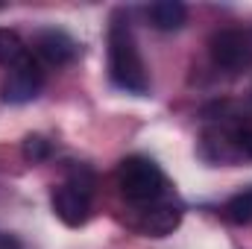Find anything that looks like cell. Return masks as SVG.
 I'll return each mask as SVG.
<instances>
[{
    "label": "cell",
    "mask_w": 252,
    "mask_h": 249,
    "mask_svg": "<svg viewBox=\"0 0 252 249\" xmlns=\"http://www.w3.org/2000/svg\"><path fill=\"white\" fill-rule=\"evenodd\" d=\"M109 76L118 88H124L129 94H147L150 91L147 64L141 59V50L135 44L129 24L121 21V15H115L112 27H109Z\"/></svg>",
    "instance_id": "1"
},
{
    "label": "cell",
    "mask_w": 252,
    "mask_h": 249,
    "mask_svg": "<svg viewBox=\"0 0 252 249\" xmlns=\"http://www.w3.org/2000/svg\"><path fill=\"white\" fill-rule=\"evenodd\" d=\"M97 187V176L85 164H73L67 170L64 185L53 190V211L64 226H85L91 217V196Z\"/></svg>",
    "instance_id": "2"
},
{
    "label": "cell",
    "mask_w": 252,
    "mask_h": 249,
    "mask_svg": "<svg viewBox=\"0 0 252 249\" xmlns=\"http://www.w3.org/2000/svg\"><path fill=\"white\" fill-rule=\"evenodd\" d=\"M118 187L124 193V199L135 205H153L158 199H164V187L167 179L161 173V167L147 158V156H129L118 167Z\"/></svg>",
    "instance_id": "3"
},
{
    "label": "cell",
    "mask_w": 252,
    "mask_h": 249,
    "mask_svg": "<svg viewBox=\"0 0 252 249\" xmlns=\"http://www.w3.org/2000/svg\"><path fill=\"white\" fill-rule=\"evenodd\" d=\"M211 59L217 67L229 70V73H241L252 67V30H220L211 35L208 41Z\"/></svg>",
    "instance_id": "4"
},
{
    "label": "cell",
    "mask_w": 252,
    "mask_h": 249,
    "mask_svg": "<svg viewBox=\"0 0 252 249\" xmlns=\"http://www.w3.org/2000/svg\"><path fill=\"white\" fill-rule=\"evenodd\" d=\"M41 88H44V70H41V64H38V59L32 53H27L18 64L9 67L0 94H3L6 103L24 106V103H32L41 94Z\"/></svg>",
    "instance_id": "5"
},
{
    "label": "cell",
    "mask_w": 252,
    "mask_h": 249,
    "mask_svg": "<svg viewBox=\"0 0 252 249\" xmlns=\"http://www.w3.org/2000/svg\"><path fill=\"white\" fill-rule=\"evenodd\" d=\"M32 47H35V53H38L44 62L53 64V67H64V64H70L79 56V44H76L64 30H59V27L38 30L35 38H32Z\"/></svg>",
    "instance_id": "6"
},
{
    "label": "cell",
    "mask_w": 252,
    "mask_h": 249,
    "mask_svg": "<svg viewBox=\"0 0 252 249\" xmlns=\"http://www.w3.org/2000/svg\"><path fill=\"white\" fill-rule=\"evenodd\" d=\"M179 223H182V208L170 199H158L141 211V217L135 220V229L147 238H167Z\"/></svg>",
    "instance_id": "7"
},
{
    "label": "cell",
    "mask_w": 252,
    "mask_h": 249,
    "mask_svg": "<svg viewBox=\"0 0 252 249\" xmlns=\"http://www.w3.org/2000/svg\"><path fill=\"white\" fill-rule=\"evenodd\" d=\"M147 21L161 30V32H173L179 30L185 21H188V6L179 3V0H158V3H150L147 6Z\"/></svg>",
    "instance_id": "8"
},
{
    "label": "cell",
    "mask_w": 252,
    "mask_h": 249,
    "mask_svg": "<svg viewBox=\"0 0 252 249\" xmlns=\"http://www.w3.org/2000/svg\"><path fill=\"white\" fill-rule=\"evenodd\" d=\"M27 53H30V50H27L24 38H21L15 30L0 27V64H3V67H12V64L21 62Z\"/></svg>",
    "instance_id": "9"
},
{
    "label": "cell",
    "mask_w": 252,
    "mask_h": 249,
    "mask_svg": "<svg viewBox=\"0 0 252 249\" xmlns=\"http://www.w3.org/2000/svg\"><path fill=\"white\" fill-rule=\"evenodd\" d=\"M226 217H229L232 223H238V226L252 223V187L235 193V196L226 202Z\"/></svg>",
    "instance_id": "10"
},
{
    "label": "cell",
    "mask_w": 252,
    "mask_h": 249,
    "mask_svg": "<svg viewBox=\"0 0 252 249\" xmlns=\"http://www.w3.org/2000/svg\"><path fill=\"white\" fill-rule=\"evenodd\" d=\"M21 150H24V158H27V161H32V164L47 161V158L53 156V144H50L44 135H27Z\"/></svg>",
    "instance_id": "11"
},
{
    "label": "cell",
    "mask_w": 252,
    "mask_h": 249,
    "mask_svg": "<svg viewBox=\"0 0 252 249\" xmlns=\"http://www.w3.org/2000/svg\"><path fill=\"white\" fill-rule=\"evenodd\" d=\"M235 144H238V150L247 158H252V129H238L235 132Z\"/></svg>",
    "instance_id": "12"
},
{
    "label": "cell",
    "mask_w": 252,
    "mask_h": 249,
    "mask_svg": "<svg viewBox=\"0 0 252 249\" xmlns=\"http://www.w3.org/2000/svg\"><path fill=\"white\" fill-rule=\"evenodd\" d=\"M0 249H21V241L9 232H0Z\"/></svg>",
    "instance_id": "13"
}]
</instances>
